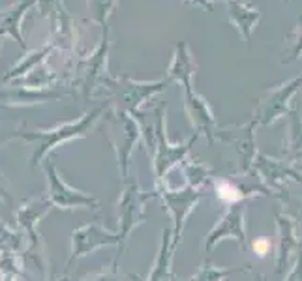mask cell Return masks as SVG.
<instances>
[{
  "label": "cell",
  "instance_id": "cell-1",
  "mask_svg": "<svg viewBox=\"0 0 302 281\" xmlns=\"http://www.w3.org/2000/svg\"><path fill=\"white\" fill-rule=\"evenodd\" d=\"M218 195L222 197L224 201H227V203H233V201H236V199L240 197V193H238L233 186L222 182V184H218Z\"/></svg>",
  "mask_w": 302,
  "mask_h": 281
}]
</instances>
